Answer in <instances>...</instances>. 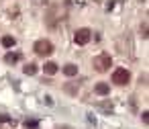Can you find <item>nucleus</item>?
<instances>
[{
  "label": "nucleus",
  "mask_w": 149,
  "mask_h": 129,
  "mask_svg": "<svg viewBox=\"0 0 149 129\" xmlns=\"http://www.w3.org/2000/svg\"><path fill=\"white\" fill-rule=\"evenodd\" d=\"M129 80H131V74H129L127 68H116V70L112 72V84L125 86V84H129Z\"/></svg>",
  "instance_id": "f257e3e1"
},
{
  "label": "nucleus",
  "mask_w": 149,
  "mask_h": 129,
  "mask_svg": "<svg viewBox=\"0 0 149 129\" xmlns=\"http://www.w3.org/2000/svg\"><path fill=\"white\" fill-rule=\"evenodd\" d=\"M110 66H112V57H110L108 53H100V55L94 57V68H96L98 72H106Z\"/></svg>",
  "instance_id": "f03ea898"
},
{
  "label": "nucleus",
  "mask_w": 149,
  "mask_h": 129,
  "mask_svg": "<svg viewBox=\"0 0 149 129\" xmlns=\"http://www.w3.org/2000/svg\"><path fill=\"white\" fill-rule=\"evenodd\" d=\"M33 49H35V53H39V55H51V53H53V45H51V41H47V39H39Z\"/></svg>",
  "instance_id": "7ed1b4c3"
},
{
  "label": "nucleus",
  "mask_w": 149,
  "mask_h": 129,
  "mask_svg": "<svg viewBox=\"0 0 149 129\" xmlns=\"http://www.w3.org/2000/svg\"><path fill=\"white\" fill-rule=\"evenodd\" d=\"M90 37H92L90 29H78L76 35H74V41H76L78 45H86V43L90 41Z\"/></svg>",
  "instance_id": "20e7f679"
},
{
  "label": "nucleus",
  "mask_w": 149,
  "mask_h": 129,
  "mask_svg": "<svg viewBox=\"0 0 149 129\" xmlns=\"http://www.w3.org/2000/svg\"><path fill=\"white\" fill-rule=\"evenodd\" d=\"M94 92H96V94H100V96H106V94L110 92V86H108V84H104V82H98V84L94 86Z\"/></svg>",
  "instance_id": "39448f33"
},
{
  "label": "nucleus",
  "mask_w": 149,
  "mask_h": 129,
  "mask_svg": "<svg viewBox=\"0 0 149 129\" xmlns=\"http://www.w3.org/2000/svg\"><path fill=\"white\" fill-rule=\"evenodd\" d=\"M63 74H65V76H76V74H78V66H76V64L63 66Z\"/></svg>",
  "instance_id": "423d86ee"
},
{
  "label": "nucleus",
  "mask_w": 149,
  "mask_h": 129,
  "mask_svg": "<svg viewBox=\"0 0 149 129\" xmlns=\"http://www.w3.org/2000/svg\"><path fill=\"white\" fill-rule=\"evenodd\" d=\"M43 70H45V74H49V76H53V74L57 72V64H53V62H47Z\"/></svg>",
  "instance_id": "0eeeda50"
},
{
  "label": "nucleus",
  "mask_w": 149,
  "mask_h": 129,
  "mask_svg": "<svg viewBox=\"0 0 149 129\" xmlns=\"http://www.w3.org/2000/svg\"><path fill=\"white\" fill-rule=\"evenodd\" d=\"M15 43H17L15 37H10V35H4V37H2V45H4V47H15Z\"/></svg>",
  "instance_id": "6e6552de"
},
{
  "label": "nucleus",
  "mask_w": 149,
  "mask_h": 129,
  "mask_svg": "<svg viewBox=\"0 0 149 129\" xmlns=\"http://www.w3.org/2000/svg\"><path fill=\"white\" fill-rule=\"evenodd\" d=\"M6 64H17L19 60H21V53H6Z\"/></svg>",
  "instance_id": "1a4fd4ad"
},
{
  "label": "nucleus",
  "mask_w": 149,
  "mask_h": 129,
  "mask_svg": "<svg viewBox=\"0 0 149 129\" xmlns=\"http://www.w3.org/2000/svg\"><path fill=\"white\" fill-rule=\"evenodd\" d=\"M25 74H27V76H35V74H37V66H35V64H27V66H25Z\"/></svg>",
  "instance_id": "9d476101"
},
{
  "label": "nucleus",
  "mask_w": 149,
  "mask_h": 129,
  "mask_svg": "<svg viewBox=\"0 0 149 129\" xmlns=\"http://www.w3.org/2000/svg\"><path fill=\"white\" fill-rule=\"evenodd\" d=\"M25 127H27V129H37V127H39V121H37V119H27V121H25Z\"/></svg>",
  "instance_id": "9b49d317"
},
{
  "label": "nucleus",
  "mask_w": 149,
  "mask_h": 129,
  "mask_svg": "<svg viewBox=\"0 0 149 129\" xmlns=\"http://www.w3.org/2000/svg\"><path fill=\"white\" fill-rule=\"evenodd\" d=\"M143 123H149V113H147V111L143 113Z\"/></svg>",
  "instance_id": "f8f14e48"
},
{
  "label": "nucleus",
  "mask_w": 149,
  "mask_h": 129,
  "mask_svg": "<svg viewBox=\"0 0 149 129\" xmlns=\"http://www.w3.org/2000/svg\"><path fill=\"white\" fill-rule=\"evenodd\" d=\"M0 121H4V123H6V121H10V119H8L6 115H0Z\"/></svg>",
  "instance_id": "ddd939ff"
}]
</instances>
